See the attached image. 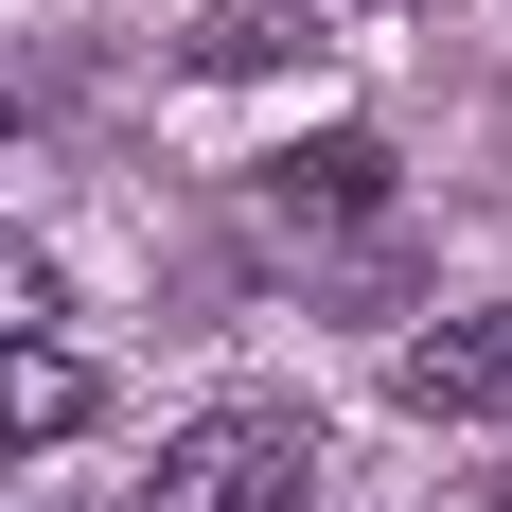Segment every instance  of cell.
<instances>
[{
  "label": "cell",
  "mask_w": 512,
  "mask_h": 512,
  "mask_svg": "<svg viewBox=\"0 0 512 512\" xmlns=\"http://www.w3.org/2000/svg\"><path fill=\"white\" fill-rule=\"evenodd\" d=\"M301 460H318L301 407H212L195 442H159L142 512H301Z\"/></svg>",
  "instance_id": "cell-1"
},
{
  "label": "cell",
  "mask_w": 512,
  "mask_h": 512,
  "mask_svg": "<svg viewBox=\"0 0 512 512\" xmlns=\"http://www.w3.org/2000/svg\"><path fill=\"white\" fill-rule=\"evenodd\" d=\"M0 142H18V89H0Z\"/></svg>",
  "instance_id": "cell-6"
},
{
  "label": "cell",
  "mask_w": 512,
  "mask_h": 512,
  "mask_svg": "<svg viewBox=\"0 0 512 512\" xmlns=\"http://www.w3.org/2000/svg\"><path fill=\"white\" fill-rule=\"evenodd\" d=\"M389 407H407V424H512V301L407 336V354H389Z\"/></svg>",
  "instance_id": "cell-2"
},
{
  "label": "cell",
  "mask_w": 512,
  "mask_h": 512,
  "mask_svg": "<svg viewBox=\"0 0 512 512\" xmlns=\"http://www.w3.org/2000/svg\"><path fill=\"white\" fill-rule=\"evenodd\" d=\"M36 301H53V265L18 248V230H0V336H18V318H36Z\"/></svg>",
  "instance_id": "cell-5"
},
{
  "label": "cell",
  "mask_w": 512,
  "mask_h": 512,
  "mask_svg": "<svg viewBox=\"0 0 512 512\" xmlns=\"http://www.w3.org/2000/svg\"><path fill=\"white\" fill-rule=\"evenodd\" d=\"M389 195V159L371 142H301V159H265V212H283V230H301V212H371Z\"/></svg>",
  "instance_id": "cell-4"
},
{
  "label": "cell",
  "mask_w": 512,
  "mask_h": 512,
  "mask_svg": "<svg viewBox=\"0 0 512 512\" xmlns=\"http://www.w3.org/2000/svg\"><path fill=\"white\" fill-rule=\"evenodd\" d=\"M89 407H106V371H89V354H53V336H0V460L71 442Z\"/></svg>",
  "instance_id": "cell-3"
}]
</instances>
